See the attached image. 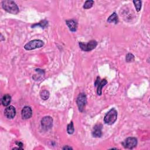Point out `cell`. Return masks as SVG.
Listing matches in <instances>:
<instances>
[{
    "mask_svg": "<svg viewBox=\"0 0 150 150\" xmlns=\"http://www.w3.org/2000/svg\"><path fill=\"white\" fill-rule=\"evenodd\" d=\"M21 114L23 119H28L30 118L32 115V111L31 108L29 106L24 107L22 110Z\"/></svg>",
    "mask_w": 150,
    "mask_h": 150,
    "instance_id": "10",
    "label": "cell"
},
{
    "mask_svg": "<svg viewBox=\"0 0 150 150\" xmlns=\"http://www.w3.org/2000/svg\"><path fill=\"white\" fill-rule=\"evenodd\" d=\"M66 23L68 27L69 28V29L72 32H76L77 28V22L74 19H70L67 20L66 21Z\"/></svg>",
    "mask_w": 150,
    "mask_h": 150,
    "instance_id": "12",
    "label": "cell"
},
{
    "mask_svg": "<svg viewBox=\"0 0 150 150\" xmlns=\"http://www.w3.org/2000/svg\"><path fill=\"white\" fill-rule=\"evenodd\" d=\"M137 145V139L135 137H128L122 142V145L125 148L132 149Z\"/></svg>",
    "mask_w": 150,
    "mask_h": 150,
    "instance_id": "6",
    "label": "cell"
},
{
    "mask_svg": "<svg viewBox=\"0 0 150 150\" xmlns=\"http://www.w3.org/2000/svg\"><path fill=\"white\" fill-rule=\"evenodd\" d=\"M67 131L68 134H72L74 132V125H73V122L72 121H71L70 123L67 125Z\"/></svg>",
    "mask_w": 150,
    "mask_h": 150,
    "instance_id": "16",
    "label": "cell"
},
{
    "mask_svg": "<svg viewBox=\"0 0 150 150\" xmlns=\"http://www.w3.org/2000/svg\"><path fill=\"white\" fill-rule=\"evenodd\" d=\"M76 103L79 108V110L81 112H83L87 103V98L86 94L84 93H80L79 94L77 98Z\"/></svg>",
    "mask_w": 150,
    "mask_h": 150,
    "instance_id": "5",
    "label": "cell"
},
{
    "mask_svg": "<svg viewBox=\"0 0 150 150\" xmlns=\"http://www.w3.org/2000/svg\"><path fill=\"white\" fill-rule=\"evenodd\" d=\"M47 25V21H45V20H43V21H41L40 22H39V23H36V24H35V25H32V27L33 28V27L36 26H41L42 28H45Z\"/></svg>",
    "mask_w": 150,
    "mask_h": 150,
    "instance_id": "19",
    "label": "cell"
},
{
    "mask_svg": "<svg viewBox=\"0 0 150 150\" xmlns=\"http://www.w3.org/2000/svg\"><path fill=\"white\" fill-rule=\"evenodd\" d=\"M125 60H126V62H133L134 60V56L131 53H128L126 55Z\"/></svg>",
    "mask_w": 150,
    "mask_h": 150,
    "instance_id": "20",
    "label": "cell"
},
{
    "mask_svg": "<svg viewBox=\"0 0 150 150\" xmlns=\"http://www.w3.org/2000/svg\"><path fill=\"white\" fill-rule=\"evenodd\" d=\"M94 4V1L92 0H88L86 1L83 5V8L84 9H89L91 8Z\"/></svg>",
    "mask_w": 150,
    "mask_h": 150,
    "instance_id": "17",
    "label": "cell"
},
{
    "mask_svg": "<svg viewBox=\"0 0 150 150\" xmlns=\"http://www.w3.org/2000/svg\"><path fill=\"white\" fill-rule=\"evenodd\" d=\"M43 45H44V42L42 40L35 39L27 43L24 46V48L26 50H31L37 48H40L42 47Z\"/></svg>",
    "mask_w": 150,
    "mask_h": 150,
    "instance_id": "3",
    "label": "cell"
},
{
    "mask_svg": "<svg viewBox=\"0 0 150 150\" xmlns=\"http://www.w3.org/2000/svg\"><path fill=\"white\" fill-rule=\"evenodd\" d=\"M2 7L5 11L10 13L17 14L19 12V8L16 4L11 0L2 1Z\"/></svg>",
    "mask_w": 150,
    "mask_h": 150,
    "instance_id": "1",
    "label": "cell"
},
{
    "mask_svg": "<svg viewBox=\"0 0 150 150\" xmlns=\"http://www.w3.org/2000/svg\"><path fill=\"white\" fill-rule=\"evenodd\" d=\"M118 16L115 12H114L113 13H112L107 19L108 22L109 23L114 22L115 24H117L118 23Z\"/></svg>",
    "mask_w": 150,
    "mask_h": 150,
    "instance_id": "14",
    "label": "cell"
},
{
    "mask_svg": "<svg viewBox=\"0 0 150 150\" xmlns=\"http://www.w3.org/2000/svg\"><path fill=\"white\" fill-rule=\"evenodd\" d=\"M11 101V97L9 94H5L1 100V103L4 106H8Z\"/></svg>",
    "mask_w": 150,
    "mask_h": 150,
    "instance_id": "13",
    "label": "cell"
},
{
    "mask_svg": "<svg viewBox=\"0 0 150 150\" xmlns=\"http://www.w3.org/2000/svg\"><path fill=\"white\" fill-rule=\"evenodd\" d=\"M133 3L134 4V6L135 7V9L137 11L139 12L141 10V3L142 2L141 1H134Z\"/></svg>",
    "mask_w": 150,
    "mask_h": 150,
    "instance_id": "18",
    "label": "cell"
},
{
    "mask_svg": "<svg viewBox=\"0 0 150 150\" xmlns=\"http://www.w3.org/2000/svg\"><path fill=\"white\" fill-rule=\"evenodd\" d=\"M97 45V41H96L94 40H90L87 43H83V42H79V46H80V49L82 50L86 51V52H88V51L92 50L93 49L96 48Z\"/></svg>",
    "mask_w": 150,
    "mask_h": 150,
    "instance_id": "4",
    "label": "cell"
},
{
    "mask_svg": "<svg viewBox=\"0 0 150 150\" xmlns=\"http://www.w3.org/2000/svg\"><path fill=\"white\" fill-rule=\"evenodd\" d=\"M107 83L108 82L105 79H103L101 80L100 77H97V79L94 83V84H95V86L97 87V92L98 95H99V96L101 95L102 88L103 86H104L105 84H107Z\"/></svg>",
    "mask_w": 150,
    "mask_h": 150,
    "instance_id": "8",
    "label": "cell"
},
{
    "mask_svg": "<svg viewBox=\"0 0 150 150\" xmlns=\"http://www.w3.org/2000/svg\"><path fill=\"white\" fill-rule=\"evenodd\" d=\"M41 125L45 130H48L52 127L53 118L50 116H45L41 120Z\"/></svg>",
    "mask_w": 150,
    "mask_h": 150,
    "instance_id": "7",
    "label": "cell"
},
{
    "mask_svg": "<svg viewBox=\"0 0 150 150\" xmlns=\"http://www.w3.org/2000/svg\"><path fill=\"white\" fill-rule=\"evenodd\" d=\"M16 144L18 145V146H19V147L22 149V146H23V144L21 142H16Z\"/></svg>",
    "mask_w": 150,
    "mask_h": 150,
    "instance_id": "21",
    "label": "cell"
},
{
    "mask_svg": "<svg viewBox=\"0 0 150 150\" xmlns=\"http://www.w3.org/2000/svg\"><path fill=\"white\" fill-rule=\"evenodd\" d=\"M40 97L44 100H47L49 97V92L47 90H43L40 93Z\"/></svg>",
    "mask_w": 150,
    "mask_h": 150,
    "instance_id": "15",
    "label": "cell"
},
{
    "mask_svg": "<svg viewBox=\"0 0 150 150\" xmlns=\"http://www.w3.org/2000/svg\"><path fill=\"white\" fill-rule=\"evenodd\" d=\"M102 125L101 124H97L96 125L92 131V135L94 137L96 138H100L102 135Z\"/></svg>",
    "mask_w": 150,
    "mask_h": 150,
    "instance_id": "11",
    "label": "cell"
},
{
    "mask_svg": "<svg viewBox=\"0 0 150 150\" xmlns=\"http://www.w3.org/2000/svg\"><path fill=\"white\" fill-rule=\"evenodd\" d=\"M62 149H73V148H72L71 147H70V146H68V145L64 146Z\"/></svg>",
    "mask_w": 150,
    "mask_h": 150,
    "instance_id": "22",
    "label": "cell"
},
{
    "mask_svg": "<svg viewBox=\"0 0 150 150\" xmlns=\"http://www.w3.org/2000/svg\"><path fill=\"white\" fill-rule=\"evenodd\" d=\"M117 118V111L114 108H111L105 115L104 121V122L108 125L113 124Z\"/></svg>",
    "mask_w": 150,
    "mask_h": 150,
    "instance_id": "2",
    "label": "cell"
},
{
    "mask_svg": "<svg viewBox=\"0 0 150 150\" xmlns=\"http://www.w3.org/2000/svg\"><path fill=\"white\" fill-rule=\"evenodd\" d=\"M16 114V110L15 107L12 105H9L7 107L5 111H4V115L5 116L9 118V119H12L14 118Z\"/></svg>",
    "mask_w": 150,
    "mask_h": 150,
    "instance_id": "9",
    "label": "cell"
}]
</instances>
